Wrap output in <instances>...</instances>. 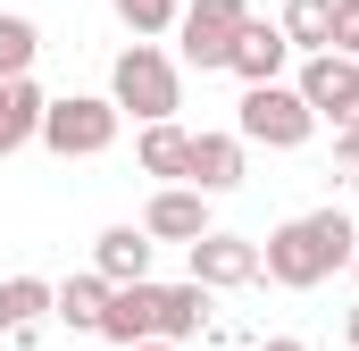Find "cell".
<instances>
[{"label":"cell","mask_w":359,"mask_h":351,"mask_svg":"<svg viewBox=\"0 0 359 351\" xmlns=\"http://www.w3.org/2000/svg\"><path fill=\"white\" fill-rule=\"evenodd\" d=\"M276 25H284L292 51H326V34H334V0H284Z\"/></svg>","instance_id":"18"},{"label":"cell","mask_w":359,"mask_h":351,"mask_svg":"<svg viewBox=\"0 0 359 351\" xmlns=\"http://www.w3.org/2000/svg\"><path fill=\"white\" fill-rule=\"evenodd\" d=\"M243 17H251V0H184V8H176V42H184V59H192L201 76H209V67H226V51H234Z\"/></svg>","instance_id":"6"},{"label":"cell","mask_w":359,"mask_h":351,"mask_svg":"<svg viewBox=\"0 0 359 351\" xmlns=\"http://www.w3.org/2000/svg\"><path fill=\"white\" fill-rule=\"evenodd\" d=\"M226 67H234L243 84H276V76L292 67V42H284V25H268V17H243V34H234Z\"/></svg>","instance_id":"10"},{"label":"cell","mask_w":359,"mask_h":351,"mask_svg":"<svg viewBox=\"0 0 359 351\" xmlns=\"http://www.w3.org/2000/svg\"><path fill=\"white\" fill-rule=\"evenodd\" d=\"M234 134L259 143V151H301L318 134V109L301 100V84H243V109H234Z\"/></svg>","instance_id":"3"},{"label":"cell","mask_w":359,"mask_h":351,"mask_svg":"<svg viewBox=\"0 0 359 351\" xmlns=\"http://www.w3.org/2000/svg\"><path fill=\"white\" fill-rule=\"evenodd\" d=\"M0 335H8V318H0Z\"/></svg>","instance_id":"27"},{"label":"cell","mask_w":359,"mask_h":351,"mask_svg":"<svg viewBox=\"0 0 359 351\" xmlns=\"http://www.w3.org/2000/svg\"><path fill=\"white\" fill-rule=\"evenodd\" d=\"M351 218L343 209H309V218H284L268 243H259V276L284 293H318L334 267H351Z\"/></svg>","instance_id":"1"},{"label":"cell","mask_w":359,"mask_h":351,"mask_svg":"<svg viewBox=\"0 0 359 351\" xmlns=\"http://www.w3.org/2000/svg\"><path fill=\"white\" fill-rule=\"evenodd\" d=\"M292 84L318 109V126H334V134L359 126V59H343V51H301V76Z\"/></svg>","instance_id":"5"},{"label":"cell","mask_w":359,"mask_h":351,"mask_svg":"<svg viewBox=\"0 0 359 351\" xmlns=\"http://www.w3.org/2000/svg\"><path fill=\"white\" fill-rule=\"evenodd\" d=\"M334 176H351V184H359V126H351V134H334Z\"/></svg>","instance_id":"22"},{"label":"cell","mask_w":359,"mask_h":351,"mask_svg":"<svg viewBox=\"0 0 359 351\" xmlns=\"http://www.w3.org/2000/svg\"><path fill=\"white\" fill-rule=\"evenodd\" d=\"M142 234H151V243H192V234H209V192H201V184H159L151 209H142Z\"/></svg>","instance_id":"8"},{"label":"cell","mask_w":359,"mask_h":351,"mask_svg":"<svg viewBox=\"0 0 359 351\" xmlns=\"http://www.w3.org/2000/svg\"><path fill=\"white\" fill-rule=\"evenodd\" d=\"M34 59H42V25L0 8V76H34Z\"/></svg>","instance_id":"19"},{"label":"cell","mask_w":359,"mask_h":351,"mask_svg":"<svg viewBox=\"0 0 359 351\" xmlns=\"http://www.w3.org/2000/svg\"><path fill=\"white\" fill-rule=\"evenodd\" d=\"M117 8V25L134 34V42H159V34H176V0H109Z\"/></svg>","instance_id":"20"},{"label":"cell","mask_w":359,"mask_h":351,"mask_svg":"<svg viewBox=\"0 0 359 351\" xmlns=\"http://www.w3.org/2000/svg\"><path fill=\"white\" fill-rule=\"evenodd\" d=\"M259 351H309V343H292V335H268V343H259Z\"/></svg>","instance_id":"25"},{"label":"cell","mask_w":359,"mask_h":351,"mask_svg":"<svg viewBox=\"0 0 359 351\" xmlns=\"http://www.w3.org/2000/svg\"><path fill=\"white\" fill-rule=\"evenodd\" d=\"M100 343H142V335H159V284L142 276V284H109V310H100V326H92Z\"/></svg>","instance_id":"9"},{"label":"cell","mask_w":359,"mask_h":351,"mask_svg":"<svg viewBox=\"0 0 359 351\" xmlns=\"http://www.w3.org/2000/svg\"><path fill=\"white\" fill-rule=\"evenodd\" d=\"M343 335H351V351H359V301H351V310H343Z\"/></svg>","instance_id":"24"},{"label":"cell","mask_w":359,"mask_h":351,"mask_svg":"<svg viewBox=\"0 0 359 351\" xmlns=\"http://www.w3.org/2000/svg\"><path fill=\"white\" fill-rule=\"evenodd\" d=\"M201 326H209V284H192V276L184 284H159V335L168 343H192Z\"/></svg>","instance_id":"15"},{"label":"cell","mask_w":359,"mask_h":351,"mask_svg":"<svg viewBox=\"0 0 359 351\" xmlns=\"http://www.w3.org/2000/svg\"><path fill=\"white\" fill-rule=\"evenodd\" d=\"M351 276H359V234H351Z\"/></svg>","instance_id":"26"},{"label":"cell","mask_w":359,"mask_h":351,"mask_svg":"<svg viewBox=\"0 0 359 351\" xmlns=\"http://www.w3.org/2000/svg\"><path fill=\"white\" fill-rule=\"evenodd\" d=\"M243 159H251V143H243V134H192L184 184H201V192L217 201V192H234V184H243Z\"/></svg>","instance_id":"11"},{"label":"cell","mask_w":359,"mask_h":351,"mask_svg":"<svg viewBox=\"0 0 359 351\" xmlns=\"http://www.w3.org/2000/svg\"><path fill=\"white\" fill-rule=\"evenodd\" d=\"M326 51L359 59V0H334V34H326Z\"/></svg>","instance_id":"21"},{"label":"cell","mask_w":359,"mask_h":351,"mask_svg":"<svg viewBox=\"0 0 359 351\" xmlns=\"http://www.w3.org/2000/svg\"><path fill=\"white\" fill-rule=\"evenodd\" d=\"M184 159H192V134H184L176 117H151L142 143H134V168L159 176V184H184Z\"/></svg>","instance_id":"14"},{"label":"cell","mask_w":359,"mask_h":351,"mask_svg":"<svg viewBox=\"0 0 359 351\" xmlns=\"http://www.w3.org/2000/svg\"><path fill=\"white\" fill-rule=\"evenodd\" d=\"M50 301H59L50 276H8V284H0V318H8V335H34V326L50 318Z\"/></svg>","instance_id":"16"},{"label":"cell","mask_w":359,"mask_h":351,"mask_svg":"<svg viewBox=\"0 0 359 351\" xmlns=\"http://www.w3.org/2000/svg\"><path fill=\"white\" fill-rule=\"evenodd\" d=\"M92 267H100L109 284H142V276H151V234H142V226H100Z\"/></svg>","instance_id":"13"},{"label":"cell","mask_w":359,"mask_h":351,"mask_svg":"<svg viewBox=\"0 0 359 351\" xmlns=\"http://www.w3.org/2000/svg\"><path fill=\"white\" fill-rule=\"evenodd\" d=\"M109 100H117L134 126L176 117V109H184V76H176V59H168L159 42H126V51H117V67H109Z\"/></svg>","instance_id":"2"},{"label":"cell","mask_w":359,"mask_h":351,"mask_svg":"<svg viewBox=\"0 0 359 351\" xmlns=\"http://www.w3.org/2000/svg\"><path fill=\"white\" fill-rule=\"evenodd\" d=\"M117 126H126V109H117L109 92H67V100L42 109V134H34V143H50L59 159H100V151L117 143Z\"/></svg>","instance_id":"4"},{"label":"cell","mask_w":359,"mask_h":351,"mask_svg":"<svg viewBox=\"0 0 359 351\" xmlns=\"http://www.w3.org/2000/svg\"><path fill=\"white\" fill-rule=\"evenodd\" d=\"M42 109H50V92L34 84V76H0V159H17L42 134Z\"/></svg>","instance_id":"12"},{"label":"cell","mask_w":359,"mask_h":351,"mask_svg":"<svg viewBox=\"0 0 359 351\" xmlns=\"http://www.w3.org/2000/svg\"><path fill=\"white\" fill-rule=\"evenodd\" d=\"M50 310H59L67 326H84V335H92V326H100V310H109V276H100V267H84V276H67Z\"/></svg>","instance_id":"17"},{"label":"cell","mask_w":359,"mask_h":351,"mask_svg":"<svg viewBox=\"0 0 359 351\" xmlns=\"http://www.w3.org/2000/svg\"><path fill=\"white\" fill-rule=\"evenodd\" d=\"M184 251H192V284H209V293H243V284H259V243H251V234L209 226V234H192Z\"/></svg>","instance_id":"7"},{"label":"cell","mask_w":359,"mask_h":351,"mask_svg":"<svg viewBox=\"0 0 359 351\" xmlns=\"http://www.w3.org/2000/svg\"><path fill=\"white\" fill-rule=\"evenodd\" d=\"M126 351H184V343H168V335H142V343H126Z\"/></svg>","instance_id":"23"}]
</instances>
